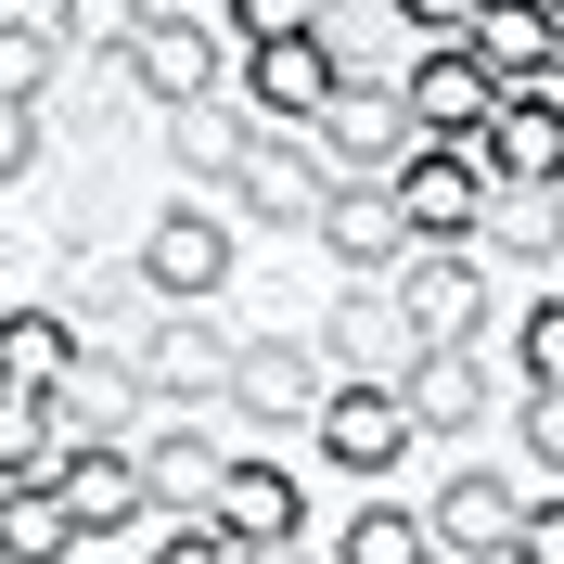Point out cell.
I'll use <instances>...</instances> for the list:
<instances>
[{
  "label": "cell",
  "mask_w": 564,
  "mask_h": 564,
  "mask_svg": "<svg viewBox=\"0 0 564 564\" xmlns=\"http://www.w3.org/2000/svg\"><path fill=\"white\" fill-rule=\"evenodd\" d=\"M334 90H347V52H334V26H321V13H282V0H270V26L231 52V104H245L257 129L308 141Z\"/></svg>",
  "instance_id": "6da1fadb"
},
{
  "label": "cell",
  "mask_w": 564,
  "mask_h": 564,
  "mask_svg": "<svg viewBox=\"0 0 564 564\" xmlns=\"http://www.w3.org/2000/svg\"><path fill=\"white\" fill-rule=\"evenodd\" d=\"M386 206L411 245H475V218H488V154L475 141H411L386 167Z\"/></svg>",
  "instance_id": "7a4b0ae2"
},
{
  "label": "cell",
  "mask_w": 564,
  "mask_h": 564,
  "mask_svg": "<svg viewBox=\"0 0 564 564\" xmlns=\"http://www.w3.org/2000/svg\"><path fill=\"white\" fill-rule=\"evenodd\" d=\"M206 90H231L218 13H129V104L180 116V104H206Z\"/></svg>",
  "instance_id": "3957f363"
},
{
  "label": "cell",
  "mask_w": 564,
  "mask_h": 564,
  "mask_svg": "<svg viewBox=\"0 0 564 564\" xmlns=\"http://www.w3.org/2000/svg\"><path fill=\"white\" fill-rule=\"evenodd\" d=\"M386 308H398L411 347H488V270H475L462 245H411L386 270Z\"/></svg>",
  "instance_id": "277c9868"
},
{
  "label": "cell",
  "mask_w": 564,
  "mask_h": 564,
  "mask_svg": "<svg viewBox=\"0 0 564 564\" xmlns=\"http://www.w3.org/2000/svg\"><path fill=\"white\" fill-rule=\"evenodd\" d=\"M129 282H154L167 308H206L218 282H231V218L218 206H154L129 245Z\"/></svg>",
  "instance_id": "5b68a950"
},
{
  "label": "cell",
  "mask_w": 564,
  "mask_h": 564,
  "mask_svg": "<svg viewBox=\"0 0 564 564\" xmlns=\"http://www.w3.org/2000/svg\"><path fill=\"white\" fill-rule=\"evenodd\" d=\"M513 527H527V475H500V462H462L449 488H436V513H423L436 564H500Z\"/></svg>",
  "instance_id": "8992f818"
},
{
  "label": "cell",
  "mask_w": 564,
  "mask_h": 564,
  "mask_svg": "<svg viewBox=\"0 0 564 564\" xmlns=\"http://www.w3.org/2000/svg\"><path fill=\"white\" fill-rule=\"evenodd\" d=\"M308 154H321L334 180H386L398 154H411V116H398V77H359V65H347V90L321 104Z\"/></svg>",
  "instance_id": "52a82bcc"
},
{
  "label": "cell",
  "mask_w": 564,
  "mask_h": 564,
  "mask_svg": "<svg viewBox=\"0 0 564 564\" xmlns=\"http://www.w3.org/2000/svg\"><path fill=\"white\" fill-rule=\"evenodd\" d=\"M321 193H334V167L308 141H282V129H257L245 167H231V218L245 231H321Z\"/></svg>",
  "instance_id": "ba28073f"
},
{
  "label": "cell",
  "mask_w": 564,
  "mask_h": 564,
  "mask_svg": "<svg viewBox=\"0 0 564 564\" xmlns=\"http://www.w3.org/2000/svg\"><path fill=\"white\" fill-rule=\"evenodd\" d=\"M334 372H321L308 334H231V411L245 423H321Z\"/></svg>",
  "instance_id": "9c48e42d"
},
{
  "label": "cell",
  "mask_w": 564,
  "mask_h": 564,
  "mask_svg": "<svg viewBox=\"0 0 564 564\" xmlns=\"http://www.w3.org/2000/svg\"><path fill=\"white\" fill-rule=\"evenodd\" d=\"M308 436H321V462H334V475H359V488H386L398 462L423 449V436H411V411H398V386H334Z\"/></svg>",
  "instance_id": "30bf717a"
},
{
  "label": "cell",
  "mask_w": 564,
  "mask_h": 564,
  "mask_svg": "<svg viewBox=\"0 0 564 564\" xmlns=\"http://www.w3.org/2000/svg\"><path fill=\"white\" fill-rule=\"evenodd\" d=\"M218 539H231V552L245 564H270V552H308V488H295V475H282V462H231V488H218V513H206Z\"/></svg>",
  "instance_id": "8fae6325"
},
{
  "label": "cell",
  "mask_w": 564,
  "mask_h": 564,
  "mask_svg": "<svg viewBox=\"0 0 564 564\" xmlns=\"http://www.w3.org/2000/svg\"><path fill=\"white\" fill-rule=\"evenodd\" d=\"M129 386L180 398V411H193V398H231V334H218L206 308H167V321L129 347Z\"/></svg>",
  "instance_id": "7c38bea8"
},
{
  "label": "cell",
  "mask_w": 564,
  "mask_h": 564,
  "mask_svg": "<svg viewBox=\"0 0 564 564\" xmlns=\"http://www.w3.org/2000/svg\"><path fill=\"white\" fill-rule=\"evenodd\" d=\"M52 500H65L77 552H116V539L154 513V500H141V462H129V449H65V462H52Z\"/></svg>",
  "instance_id": "4fadbf2b"
},
{
  "label": "cell",
  "mask_w": 564,
  "mask_h": 564,
  "mask_svg": "<svg viewBox=\"0 0 564 564\" xmlns=\"http://www.w3.org/2000/svg\"><path fill=\"white\" fill-rule=\"evenodd\" d=\"M398 116H411V141H488L500 90H488V65H475V52H411Z\"/></svg>",
  "instance_id": "5bb4252c"
},
{
  "label": "cell",
  "mask_w": 564,
  "mask_h": 564,
  "mask_svg": "<svg viewBox=\"0 0 564 564\" xmlns=\"http://www.w3.org/2000/svg\"><path fill=\"white\" fill-rule=\"evenodd\" d=\"M321 347V372H334V386H398V372H411V334H398V308H386V282H347V295H334V334H308Z\"/></svg>",
  "instance_id": "9a60e30c"
},
{
  "label": "cell",
  "mask_w": 564,
  "mask_h": 564,
  "mask_svg": "<svg viewBox=\"0 0 564 564\" xmlns=\"http://www.w3.org/2000/svg\"><path fill=\"white\" fill-rule=\"evenodd\" d=\"M308 245L334 257V282H386L398 257H411V231H398L386 180H334V193H321V231H308Z\"/></svg>",
  "instance_id": "2e32d148"
},
{
  "label": "cell",
  "mask_w": 564,
  "mask_h": 564,
  "mask_svg": "<svg viewBox=\"0 0 564 564\" xmlns=\"http://www.w3.org/2000/svg\"><path fill=\"white\" fill-rule=\"evenodd\" d=\"M475 154H488V193H564V104L552 90H513Z\"/></svg>",
  "instance_id": "e0dca14e"
},
{
  "label": "cell",
  "mask_w": 564,
  "mask_h": 564,
  "mask_svg": "<svg viewBox=\"0 0 564 564\" xmlns=\"http://www.w3.org/2000/svg\"><path fill=\"white\" fill-rule=\"evenodd\" d=\"M141 500H154V513H180V527H206L218 513V488H231V449H218V436H193V423H167V436H141Z\"/></svg>",
  "instance_id": "ac0fdd59"
},
{
  "label": "cell",
  "mask_w": 564,
  "mask_h": 564,
  "mask_svg": "<svg viewBox=\"0 0 564 564\" xmlns=\"http://www.w3.org/2000/svg\"><path fill=\"white\" fill-rule=\"evenodd\" d=\"M39 411H52V449H141L129 436V359H104V347H77V372Z\"/></svg>",
  "instance_id": "d6986e66"
},
{
  "label": "cell",
  "mask_w": 564,
  "mask_h": 564,
  "mask_svg": "<svg viewBox=\"0 0 564 564\" xmlns=\"http://www.w3.org/2000/svg\"><path fill=\"white\" fill-rule=\"evenodd\" d=\"M488 347H423L411 372H398V411H411V436H462V423H488Z\"/></svg>",
  "instance_id": "ffe728a7"
},
{
  "label": "cell",
  "mask_w": 564,
  "mask_h": 564,
  "mask_svg": "<svg viewBox=\"0 0 564 564\" xmlns=\"http://www.w3.org/2000/svg\"><path fill=\"white\" fill-rule=\"evenodd\" d=\"M462 257H475V270H552V257H564V193H488V218H475V245H462Z\"/></svg>",
  "instance_id": "44dd1931"
},
{
  "label": "cell",
  "mask_w": 564,
  "mask_h": 564,
  "mask_svg": "<svg viewBox=\"0 0 564 564\" xmlns=\"http://www.w3.org/2000/svg\"><path fill=\"white\" fill-rule=\"evenodd\" d=\"M65 52H77L65 0H39V13H13V0H0V104H39V116H52V90H65Z\"/></svg>",
  "instance_id": "7402d4cb"
},
{
  "label": "cell",
  "mask_w": 564,
  "mask_h": 564,
  "mask_svg": "<svg viewBox=\"0 0 564 564\" xmlns=\"http://www.w3.org/2000/svg\"><path fill=\"white\" fill-rule=\"evenodd\" d=\"M77 372V321L65 308H0V398H52Z\"/></svg>",
  "instance_id": "603a6c76"
},
{
  "label": "cell",
  "mask_w": 564,
  "mask_h": 564,
  "mask_svg": "<svg viewBox=\"0 0 564 564\" xmlns=\"http://www.w3.org/2000/svg\"><path fill=\"white\" fill-rule=\"evenodd\" d=\"M245 141H257V116L231 104V90H206V104H180V116H167L180 180H231V167H245Z\"/></svg>",
  "instance_id": "cb8c5ba5"
},
{
  "label": "cell",
  "mask_w": 564,
  "mask_h": 564,
  "mask_svg": "<svg viewBox=\"0 0 564 564\" xmlns=\"http://www.w3.org/2000/svg\"><path fill=\"white\" fill-rule=\"evenodd\" d=\"M475 65H488L500 104L513 90H552V13H475Z\"/></svg>",
  "instance_id": "d4e9b609"
},
{
  "label": "cell",
  "mask_w": 564,
  "mask_h": 564,
  "mask_svg": "<svg viewBox=\"0 0 564 564\" xmlns=\"http://www.w3.org/2000/svg\"><path fill=\"white\" fill-rule=\"evenodd\" d=\"M334 564H436V539H423L411 500H359L347 527H334Z\"/></svg>",
  "instance_id": "484cf974"
},
{
  "label": "cell",
  "mask_w": 564,
  "mask_h": 564,
  "mask_svg": "<svg viewBox=\"0 0 564 564\" xmlns=\"http://www.w3.org/2000/svg\"><path fill=\"white\" fill-rule=\"evenodd\" d=\"M0 564H77V527L52 488H0Z\"/></svg>",
  "instance_id": "4316f807"
},
{
  "label": "cell",
  "mask_w": 564,
  "mask_h": 564,
  "mask_svg": "<svg viewBox=\"0 0 564 564\" xmlns=\"http://www.w3.org/2000/svg\"><path fill=\"white\" fill-rule=\"evenodd\" d=\"M52 411H39V398H0V488H52Z\"/></svg>",
  "instance_id": "83f0119b"
},
{
  "label": "cell",
  "mask_w": 564,
  "mask_h": 564,
  "mask_svg": "<svg viewBox=\"0 0 564 564\" xmlns=\"http://www.w3.org/2000/svg\"><path fill=\"white\" fill-rule=\"evenodd\" d=\"M513 462H527V475H564V386L513 398Z\"/></svg>",
  "instance_id": "f1b7e54d"
},
{
  "label": "cell",
  "mask_w": 564,
  "mask_h": 564,
  "mask_svg": "<svg viewBox=\"0 0 564 564\" xmlns=\"http://www.w3.org/2000/svg\"><path fill=\"white\" fill-rule=\"evenodd\" d=\"M513 372H527V386H564V295H539V308L513 321Z\"/></svg>",
  "instance_id": "f546056e"
},
{
  "label": "cell",
  "mask_w": 564,
  "mask_h": 564,
  "mask_svg": "<svg viewBox=\"0 0 564 564\" xmlns=\"http://www.w3.org/2000/svg\"><path fill=\"white\" fill-rule=\"evenodd\" d=\"M500 564H564V488H527V527H513Z\"/></svg>",
  "instance_id": "4dcf8cb0"
},
{
  "label": "cell",
  "mask_w": 564,
  "mask_h": 564,
  "mask_svg": "<svg viewBox=\"0 0 564 564\" xmlns=\"http://www.w3.org/2000/svg\"><path fill=\"white\" fill-rule=\"evenodd\" d=\"M39 141H52V116H39V104H0V180H39Z\"/></svg>",
  "instance_id": "1f68e13d"
},
{
  "label": "cell",
  "mask_w": 564,
  "mask_h": 564,
  "mask_svg": "<svg viewBox=\"0 0 564 564\" xmlns=\"http://www.w3.org/2000/svg\"><path fill=\"white\" fill-rule=\"evenodd\" d=\"M141 564H245V552H231V539H218V527H167V539H154V552H141Z\"/></svg>",
  "instance_id": "d6a6232c"
},
{
  "label": "cell",
  "mask_w": 564,
  "mask_h": 564,
  "mask_svg": "<svg viewBox=\"0 0 564 564\" xmlns=\"http://www.w3.org/2000/svg\"><path fill=\"white\" fill-rule=\"evenodd\" d=\"M552 104H564V13H552Z\"/></svg>",
  "instance_id": "836d02e7"
},
{
  "label": "cell",
  "mask_w": 564,
  "mask_h": 564,
  "mask_svg": "<svg viewBox=\"0 0 564 564\" xmlns=\"http://www.w3.org/2000/svg\"><path fill=\"white\" fill-rule=\"evenodd\" d=\"M77 564H141V552H77Z\"/></svg>",
  "instance_id": "e575fe53"
},
{
  "label": "cell",
  "mask_w": 564,
  "mask_h": 564,
  "mask_svg": "<svg viewBox=\"0 0 564 564\" xmlns=\"http://www.w3.org/2000/svg\"><path fill=\"white\" fill-rule=\"evenodd\" d=\"M270 564H308V552H270Z\"/></svg>",
  "instance_id": "d590c367"
}]
</instances>
